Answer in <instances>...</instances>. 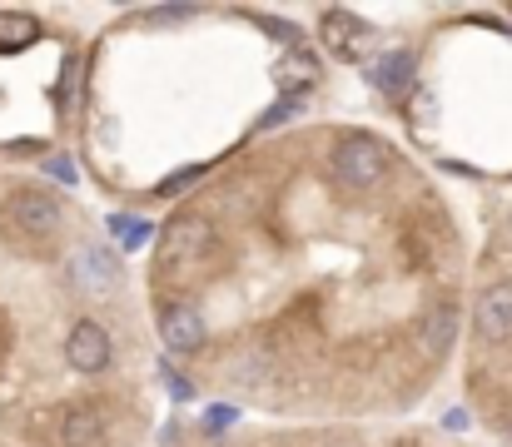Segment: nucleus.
<instances>
[{
    "label": "nucleus",
    "instance_id": "1",
    "mask_svg": "<svg viewBox=\"0 0 512 447\" xmlns=\"http://www.w3.org/2000/svg\"><path fill=\"white\" fill-rule=\"evenodd\" d=\"M105 433L100 403H55L30 418V438L40 447H90Z\"/></svg>",
    "mask_w": 512,
    "mask_h": 447
},
{
    "label": "nucleus",
    "instance_id": "2",
    "mask_svg": "<svg viewBox=\"0 0 512 447\" xmlns=\"http://www.w3.org/2000/svg\"><path fill=\"white\" fill-rule=\"evenodd\" d=\"M209 239H214V229H209L204 214H179V219H170V229H165V239H160V274L189 279V274L204 264Z\"/></svg>",
    "mask_w": 512,
    "mask_h": 447
},
{
    "label": "nucleus",
    "instance_id": "3",
    "mask_svg": "<svg viewBox=\"0 0 512 447\" xmlns=\"http://www.w3.org/2000/svg\"><path fill=\"white\" fill-rule=\"evenodd\" d=\"M334 174H339L343 189H358V194L373 189L388 174V145L378 135H363V130L343 135L334 145Z\"/></svg>",
    "mask_w": 512,
    "mask_h": 447
},
{
    "label": "nucleus",
    "instance_id": "4",
    "mask_svg": "<svg viewBox=\"0 0 512 447\" xmlns=\"http://www.w3.org/2000/svg\"><path fill=\"white\" fill-rule=\"evenodd\" d=\"M60 219H65V204H60L55 189H15V199H10V224H15L20 234L45 239V234L60 229Z\"/></svg>",
    "mask_w": 512,
    "mask_h": 447
},
{
    "label": "nucleus",
    "instance_id": "5",
    "mask_svg": "<svg viewBox=\"0 0 512 447\" xmlns=\"http://www.w3.org/2000/svg\"><path fill=\"white\" fill-rule=\"evenodd\" d=\"M155 328H160V338H165L170 353H194V348H204V313H199L194 303H184V298H165V303H160Z\"/></svg>",
    "mask_w": 512,
    "mask_h": 447
},
{
    "label": "nucleus",
    "instance_id": "6",
    "mask_svg": "<svg viewBox=\"0 0 512 447\" xmlns=\"http://www.w3.org/2000/svg\"><path fill=\"white\" fill-rule=\"evenodd\" d=\"M65 358L75 373H105L110 368V333L95 318H80L65 338Z\"/></svg>",
    "mask_w": 512,
    "mask_h": 447
},
{
    "label": "nucleus",
    "instance_id": "7",
    "mask_svg": "<svg viewBox=\"0 0 512 447\" xmlns=\"http://www.w3.org/2000/svg\"><path fill=\"white\" fill-rule=\"evenodd\" d=\"M473 328L483 343H512V284H493L473 303Z\"/></svg>",
    "mask_w": 512,
    "mask_h": 447
},
{
    "label": "nucleus",
    "instance_id": "8",
    "mask_svg": "<svg viewBox=\"0 0 512 447\" xmlns=\"http://www.w3.org/2000/svg\"><path fill=\"white\" fill-rule=\"evenodd\" d=\"M70 269H75V284L90 289V294H115V289H120V259H115L105 244H85V249H75Z\"/></svg>",
    "mask_w": 512,
    "mask_h": 447
},
{
    "label": "nucleus",
    "instance_id": "9",
    "mask_svg": "<svg viewBox=\"0 0 512 447\" xmlns=\"http://www.w3.org/2000/svg\"><path fill=\"white\" fill-rule=\"evenodd\" d=\"M368 40H373L368 20H358L353 10H324V45H329V55L358 60L368 50Z\"/></svg>",
    "mask_w": 512,
    "mask_h": 447
},
{
    "label": "nucleus",
    "instance_id": "10",
    "mask_svg": "<svg viewBox=\"0 0 512 447\" xmlns=\"http://www.w3.org/2000/svg\"><path fill=\"white\" fill-rule=\"evenodd\" d=\"M453 338H458V303H433L428 313H423V323H418V353L423 358H443L448 348H453Z\"/></svg>",
    "mask_w": 512,
    "mask_h": 447
},
{
    "label": "nucleus",
    "instance_id": "11",
    "mask_svg": "<svg viewBox=\"0 0 512 447\" xmlns=\"http://www.w3.org/2000/svg\"><path fill=\"white\" fill-rule=\"evenodd\" d=\"M413 70H418V60H413V50H388L378 65H373V85L388 95V100H403L408 90H413Z\"/></svg>",
    "mask_w": 512,
    "mask_h": 447
},
{
    "label": "nucleus",
    "instance_id": "12",
    "mask_svg": "<svg viewBox=\"0 0 512 447\" xmlns=\"http://www.w3.org/2000/svg\"><path fill=\"white\" fill-rule=\"evenodd\" d=\"M40 40V20L25 10H0V55H20Z\"/></svg>",
    "mask_w": 512,
    "mask_h": 447
},
{
    "label": "nucleus",
    "instance_id": "13",
    "mask_svg": "<svg viewBox=\"0 0 512 447\" xmlns=\"http://www.w3.org/2000/svg\"><path fill=\"white\" fill-rule=\"evenodd\" d=\"M110 229H115V239H120L125 249H140V244L150 239V224H145V219H125V214H115Z\"/></svg>",
    "mask_w": 512,
    "mask_h": 447
}]
</instances>
